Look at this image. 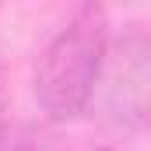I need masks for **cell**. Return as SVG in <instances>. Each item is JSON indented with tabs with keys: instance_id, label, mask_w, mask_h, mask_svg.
Listing matches in <instances>:
<instances>
[{
	"instance_id": "cell-3",
	"label": "cell",
	"mask_w": 151,
	"mask_h": 151,
	"mask_svg": "<svg viewBox=\"0 0 151 151\" xmlns=\"http://www.w3.org/2000/svg\"><path fill=\"white\" fill-rule=\"evenodd\" d=\"M49 127L53 123H21V127L7 130V141L0 151H63Z\"/></svg>"
},
{
	"instance_id": "cell-5",
	"label": "cell",
	"mask_w": 151,
	"mask_h": 151,
	"mask_svg": "<svg viewBox=\"0 0 151 151\" xmlns=\"http://www.w3.org/2000/svg\"><path fill=\"white\" fill-rule=\"evenodd\" d=\"M91 151H119V148H113V144H99V148H91Z\"/></svg>"
},
{
	"instance_id": "cell-1",
	"label": "cell",
	"mask_w": 151,
	"mask_h": 151,
	"mask_svg": "<svg viewBox=\"0 0 151 151\" xmlns=\"http://www.w3.org/2000/svg\"><path fill=\"white\" fill-rule=\"evenodd\" d=\"M109 53V21L99 4H81L42 46L32 95L46 123H74L95 106Z\"/></svg>"
},
{
	"instance_id": "cell-4",
	"label": "cell",
	"mask_w": 151,
	"mask_h": 151,
	"mask_svg": "<svg viewBox=\"0 0 151 151\" xmlns=\"http://www.w3.org/2000/svg\"><path fill=\"white\" fill-rule=\"evenodd\" d=\"M7 119H4V63H0V148H4V141H7Z\"/></svg>"
},
{
	"instance_id": "cell-2",
	"label": "cell",
	"mask_w": 151,
	"mask_h": 151,
	"mask_svg": "<svg viewBox=\"0 0 151 151\" xmlns=\"http://www.w3.org/2000/svg\"><path fill=\"white\" fill-rule=\"evenodd\" d=\"M99 113L109 130H151V28L130 25L109 35V53L99 84Z\"/></svg>"
}]
</instances>
